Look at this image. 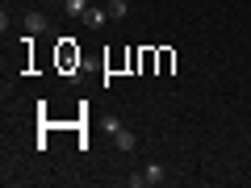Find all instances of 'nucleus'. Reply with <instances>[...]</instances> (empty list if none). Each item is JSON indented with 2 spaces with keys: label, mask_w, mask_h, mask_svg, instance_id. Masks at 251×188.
Segmentation results:
<instances>
[{
  "label": "nucleus",
  "mask_w": 251,
  "mask_h": 188,
  "mask_svg": "<svg viewBox=\"0 0 251 188\" xmlns=\"http://www.w3.org/2000/svg\"><path fill=\"white\" fill-rule=\"evenodd\" d=\"M88 9H92L88 0H63V13H67V17H84Z\"/></svg>",
  "instance_id": "4"
},
{
  "label": "nucleus",
  "mask_w": 251,
  "mask_h": 188,
  "mask_svg": "<svg viewBox=\"0 0 251 188\" xmlns=\"http://www.w3.org/2000/svg\"><path fill=\"white\" fill-rule=\"evenodd\" d=\"M59 4H63V0H59Z\"/></svg>",
  "instance_id": "7"
},
{
  "label": "nucleus",
  "mask_w": 251,
  "mask_h": 188,
  "mask_svg": "<svg viewBox=\"0 0 251 188\" xmlns=\"http://www.w3.org/2000/svg\"><path fill=\"white\" fill-rule=\"evenodd\" d=\"M109 138H113V142H117V151H134V146H138V138H134V130H130V125H117V130H113V134H109Z\"/></svg>",
  "instance_id": "1"
},
{
  "label": "nucleus",
  "mask_w": 251,
  "mask_h": 188,
  "mask_svg": "<svg viewBox=\"0 0 251 188\" xmlns=\"http://www.w3.org/2000/svg\"><path fill=\"white\" fill-rule=\"evenodd\" d=\"M21 25H25V38L46 34V17H42V13H25V21H21Z\"/></svg>",
  "instance_id": "2"
},
{
  "label": "nucleus",
  "mask_w": 251,
  "mask_h": 188,
  "mask_svg": "<svg viewBox=\"0 0 251 188\" xmlns=\"http://www.w3.org/2000/svg\"><path fill=\"white\" fill-rule=\"evenodd\" d=\"M163 180H168V167L163 163H147L143 167V184H163Z\"/></svg>",
  "instance_id": "3"
},
{
  "label": "nucleus",
  "mask_w": 251,
  "mask_h": 188,
  "mask_svg": "<svg viewBox=\"0 0 251 188\" xmlns=\"http://www.w3.org/2000/svg\"><path fill=\"white\" fill-rule=\"evenodd\" d=\"M105 21H109V13H105V9H88V13H84V25H88V29H100Z\"/></svg>",
  "instance_id": "5"
},
{
  "label": "nucleus",
  "mask_w": 251,
  "mask_h": 188,
  "mask_svg": "<svg viewBox=\"0 0 251 188\" xmlns=\"http://www.w3.org/2000/svg\"><path fill=\"white\" fill-rule=\"evenodd\" d=\"M105 13H109V21H122L126 13H130V0H113V4H109Z\"/></svg>",
  "instance_id": "6"
}]
</instances>
